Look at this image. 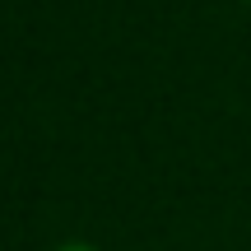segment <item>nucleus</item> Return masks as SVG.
Segmentation results:
<instances>
[{
    "mask_svg": "<svg viewBox=\"0 0 251 251\" xmlns=\"http://www.w3.org/2000/svg\"><path fill=\"white\" fill-rule=\"evenodd\" d=\"M51 251H98V247H89V242H61V247H51Z\"/></svg>",
    "mask_w": 251,
    "mask_h": 251,
    "instance_id": "nucleus-1",
    "label": "nucleus"
},
{
    "mask_svg": "<svg viewBox=\"0 0 251 251\" xmlns=\"http://www.w3.org/2000/svg\"><path fill=\"white\" fill-rule=\"evenodd\" d=\"M247 5H251V0H247Z\"/></svg>",
    "mask_w": 251,
    "mask_h": 251,
    "instance_id": "nucleus-2",
    "label": "nucleus"
}]
</instances>
